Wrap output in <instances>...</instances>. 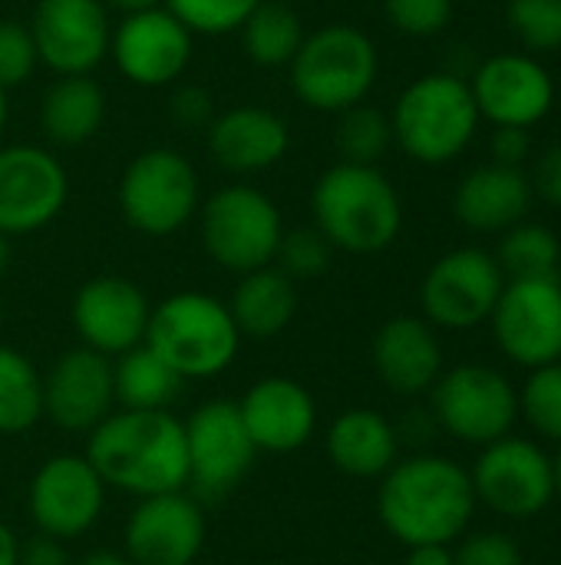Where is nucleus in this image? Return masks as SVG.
I'll list each match as a JSON object with an SVG mask.
<instances>
[{
    "label": "nucleus",
    "instance_id": "obj_1",
    "mask_svg": "<svg viewBox=\"0 0 561 565\" xmlns=\"http://www.w3.org/2000/svg\"><path fill=\"white\" fill-rule=\"evenodd\" d=\"M106 490L136 500L188 487L185 424L169 411H112L93 434L86 454Z\"/></svg>",
    "mask_w": 561,
    "mask_h": 565
},
{
    "label": "nucleus",
    "instance_id": "obj_2",
    "mask_svg": "<svg viewBox=\"0 0 561 565\" xmlns=\"http://www.w3.org/2000/svg\"><path fill=\"white\" fill-rule=\"evenodd\" d=\"M377 490L380 523L393 540L410 546H450L460 540L476 513V493L470 473L433 454L397 460Z\"/></svg>",
    "mask_w": 561,
    "mask_h": 565
},
{
    "label": "nucleus",
    "instance_id": "obj_3",
    "mask_svg": "<svg viewBox=\"0 0 561 565\" xmlns=\"http://www.w3.org/2000/svg\"><path fill=\"white\" fill-rule=\"evenodd\" d=\"M311 215L331 248L347 255H377L403 228L400 192L377 166H331L311 189Z\"/></svg>",
    "mask_w": 561,
    "mask_h": 565
},
{
    "label": "nucleus",
    "instance_id": "obj_4",
    "mask_svg": "<svg viewBox=\"0 0 561 565\" xmlns=\"http://www.w3.org/2000/svg\"><path fill=\"white\" fill-rule=\"evenodd\" d=\"M182 381H208L225 374L241 348V331L228 301L208 291H175L152 305L145 341Z\"/></svg>",
    "mask_w": 561,
    "mask_h": 565
},
{
    "label": "nucleus",
    "instance_id": "obj_5",
    "mask_svg": "<svg viewBox=\"0 0 561 565\" xmlns=\"http://www.w3.org/2000/svg\"><path fill=\"white\" fill-rule=\"evenodd\" d=\"M473 89L456 73H423L393 103V142L420 166L460 159L479 132Z\"/></svg>",
    "mask_w": 561,
    "mask_h": 565
},
{
    "label": "nucleus",
    "instance_id": "obj_6",
    "mask_svg": "<svg viewBox=\"0 0 561 565\" xmlns=\"http://www.w3.org/2000/svg\"><path fill=\"white\" fill-rule=\"evenodd\" d=\"M294 96L317 113H344L367 103L380 76V53L370 33L354 23H327L304 36L288 63Z\"/></svg>",
    "mask_w": 561,
    "mask_h": 565
},
{
    "label": "nucleus",
    "instance_id": "obj_7",
    "mask_svg": "<svg viewBox=\"0 0 561 565\" xmlns=\"http://www.w3.org/2000/svg\"><path fill=\"white\" fill-rule=\"evenodd\" d=\"M198 235L205 255L218 268L248 275L255 268L274 265L284 218L268 192L248 182H231L215 189L198 205Z\"/></svg>",
    "mask_w": 561,
    "mask_h": 565
},
{
    "label": "nucleus",
    "instance_id": "obj_8",
    "mask_svg": "<svg viewBox=\"0 0 561 565\" xmlns=\"http://www.w3.org/2000/svg\"><path fill=\"white\" fill-rule=\"evenodd\" d=\"M202 205L195 166L169 146H155L129 159L119 179V212L126 225L149 238L182 232Z\"/></svg>",
    "mask_w": 561,
    "mask_h": 565
},
{
    "label": "nucleus",
    "instance_id": "obj_9",
    "mask_svg": "<svg viewBox=\"0 0 561 565\" xmlns=\"http://www.w3.org/2000/svg\"><path fill=\"white\" fill-rule=\"evenodd\" d=\"M433 417L450 437L489 447L509 437L519 417V394L499 371L463 364L440 374L433 384Z\"/></svg>",
    "mask_w": 561,
    "mask_h": 565
},
{
    "label": "nucleus",
    "instance_id": "obj_10",
    "mask_svg": "<svg viewBox=\"0 0 561 565\" xmlns=\"http://www.w3.org/2000/svg\"><path fill=\"white\" fill-rule=\"evenodd\" d=\"M506 275L483 248H453L436 258L420 285L423 321L446 331H470L493 318Z\"/></svg>",
    "mask_w": 561,
    "mask_h": 565
},
{
    "label": "nucleus",
    "instance_id": "obj_11",
    "mask_svg": "<svg viewBox=\"0 0 561 565\" xmlns=\"http://www.w3.org/2000/svg\"><path fill=\"white\" fill-rule=\"evenodd\" d=\"M470 480L476 503H486L506 520H536L555 500L552 457H546L539 444L519 437L489 444L479 454Z\"/></svg>",
    "mask_w": 561,
    "mask_h": 565
},
{
    "label": "nucleus",
    "instance_id": "obj_12",
    "mask_svg": "<svg viewBox=\"0 0 561 565\" xmlns=\"http://www.w3.org/2000/svg\"><path fill=\"white\" fill-rule=\"evenodd\" d=\"M185 424L188 483L205 500L228 497L255 467V444L241 424L238 404L215 397L192 411Z\"/></svg>",
    "mask_w": 561,
    "mask_h": 565
},
{
    "label": "nucleus",
    "instance_id": "obj_13",
    "mask_svg": "<svg viewBox=\"0 0 561 565\" xmlns=\"http://www.w3.org/2000/svg\"><path fill=\"white\" fill-rule=\"evenodd\" d=\"M106 507V483L83 454H56L40 463L26 490V510L40 536L79 540Z\"/></svg>",
    "mask_w": 561,
    "mask_h": 565
},
{
    "label": "nucleus",
    "instance_id": "obj_14",
    "mask_svg": "<svg viewBox=\"0 0 561 565\" xmlns=\"http://www.w3.org/2000/svg\"><path fill=\"white\" fill-rule=\"evenodd\" d=\"M69 199V175L63 162L30 142L0 146V232L33 235L56 222Z\"/></svg>",
    "mask_w": 561,
    "mask_h": 565
},
{
    "label": "nucleus",
    "instance_id": "obj_15",
    "mask_svg": "<svg viewBox=\"0 0 561 565\" xmlns=\"http://www.w3.org/2000/svg\"><path fill=\"white\" fill-rule=\"evenodd\" d=\"M26 26L40 63L56 76H89L109 56L112 23L103 0H40Z\"/></svg>",
    "mask_w": 561,
    "mask_h": 565
},
{
    "label": "nucleus",
    "instance_id": "obj_16",
    "mask_svg": "<svg viewBox=\"0 0 561 565\" xmlns=\"http://www.w3.org/2000/svg\"><path fill=\"white\" fill-rule=\"evenodd\" d=\"M493 331L503 354L519 367H546L561 361V281H509L493 311Z\"/></svg>",
    "mask_w": 561,
    "mask_h": 565
},
{
    "label": "nucleus",
    "instance_id": "obj_17",
    "mask_svg": "<svg viewBox=\"0 0 561 565\" xmlns=\"http://www.w3.org/2000/svg\"><path fill=\"white\" fill-rule=\"evenodd\" d=\"M192 50L195 36L179 23L169 7L126 13L112 26L109 40V56L116 70L142 89H159L182 79L192 63Z\"/></svg>",
    "mask_w": 561,
    "mask_h": 565
},
{
    "label": "nucleus",
    "instance_id": "obj_18",
    "mask_svg": "<svg viewBox=\"0 0 561 565\" xmlns=\"http://www.w3.org/2000/svg\"><path fill=\"white\" fill-rule=\"evenodd\" d=\"M479 119L493 126L532 129L555 106V79L532 53H496L470 79Z\"/></svg>",
    "mask_w": 561,
    "mask_h": 565
},
{
    "label": "nucleus",
    "instance_id": "obj_19",
    "mask_svg": "<svg viewBox=\"0 0 561 565\" xmlns=\"http://www.w3.org/2000/svg\"><path fill=\"white\" fill-rule=\"evenodd\" d=\"M152 305L145 291L122 278V275H99L89 278L69 305V321L83 348L103 354V358H119L145 341Z\"/></svg>",
    "mask_w": 561,
    "mask_h": 565
},
{
    "label": "nucleus",
    "instance_id": "obj_20",
    "mask_svg": "<svg viewBox=\"0 0 561 565\" xmlns=\"http://www.w3.org/2000/svg\"><path fill=\"white\" fill-rule=\"evenodd\" d=\"M112 404V361L83 344L63 351L43 374V417L63 434H93Z\"/></svg>",
    "mask_w": 561,
    "mask_h": 565
},
{
    "label": "nucleus",
    "instance_id": "obj_21",
    "mask_svg": "<svg viewBox=\"0 0 561 565\" xmlns=\"http://www.w3.org/2000/svg\"><path fill=\"white\" fill-rule=\"evenodd\" d=\"M202 546L205 516L185 490L139 500L122 530V553L132 565H192Z\"/></svg>",
    "mask_w": 561,
    "mask_h": 565
},
{
    "label": "nucleus",
    "instance_id": "obj_22",
    "mask_svg": "<svg viewBox=\"0 0 561 565\" xmlns=\"http://www.w3.org/2000/svg\"><path fill=\"white\" fill-rule=\"evenodd\" d=\"M235 404L255 450L294 454L304 444H311L317 430V404L311 391L294 377H261Z\"/></svg>",
    "mask_w": 561,
    "mask_h": 565
},
{
    "label": "nucleus",
    "instance_id": "obj_23",
    "mask_svg": "<svg viewBox=\"0 0 561 565\" xmlns=\"http://www.w3.org/2000/svg\"><path fill=\"white\" fill-rule=\"evenodd\" d=\"M205 146L215 166L231 175H255L274 169L291 149L288 122L265 106H231L215 113L212 126L205 129Z\"/></svg>",
    "mask_w": 561,
    "mask_h": 565
},
{
    "label": "nucleus",
    "instance_id": "obj_24",
    "mask_svg": "<svg viewBox=\"0 0 561 565\" xmlns=\"http://www.w3.org/2000/svg\"><path fill=\"white\" fill-rule=\"evenodd\" d=\"M374 367L393 394L433 391L443 374V348L433 324L413 315L390 318L374 338Z\"/></svg>",
    "mask_w": 561,
    "mask_h": 565
},
{
    "label": "nucleus",
    "instance_id": "obj_25",
    "mask_svg": "<svg viewBox=\"0 0 561 565\" xmlns=\"http://www.w3.org/2000/svg\"><path fill=\"white\" fill-rule=\"evenodd\" d=\"M532 182L522 169L509 166H476L453 192V215L470 232H509L529 215Z\"/></svg>",
    "mask_w": 561,
    "mask_h": 565
},
{
    "label": "nucleus",
    "instance_id": "obj_26",
    "mask_svg": "<svg viewBox=\"0 0 561 565\" xmlns=\"http://www.w3.org/2000/svg\"><path fill=\"white\" fill-rule=\"evenodd\" d=\"M324 447H327L331 463L341 473L357 477V480H374V477H384L397 463L400 434L384 414L354 407L334 417V424L327 427Z\"/></svg>",
    "mask_w": 561,
    "mask_h": 565
},
{
    "label": "nucleus",
    "instance_id": "obj_27",
    "mask_svg": "<svg viewBox=\"0 0 561 565\" xmlns=\"http://www.w3.org/2000/svg\"><path fill=\"white\" fill-rule=\"evenodd\" d=\"M228 311L241 338H278L298 315V285L274 265L255 268L248 275H238Z\"/></svg>",
    "mask_w": 561,
    "mask_h": 565
},
{
    "label": "nucleus",
    "instance_id": "obj_28",
    "mask_svg": "<svg viewBox=\"0 0 561 565\" xmlns=\"http://www.w3.org/2000/svg\"><path fill=\"white\" fill-rule=\"evenodd\" d=\"M106 122V93L93 76H56L40 99V129L53 146H83Z\"/></svg>",
    "mask_w": 561,
    "mask_h": 565
},
{
    "label": "nucleus",
    "instance_id": "obj_29",
    "mask_svg": "<svg viewBox=\"0 0 561 565\" xmlns=\"http://www.w3.org/2000/svg\"><path fill=\"white\" fill-rule=\"evenodd\" d=\"M182 377L145 344L126 351L112 364L116 404L122 411H169L182 394Z\"/></svg>",
    "mask_w": 561,
    "mask_h": 565
},
{
    "label": "nucleus",
    "instance_id": "obj_30",
    "mask_svg": "<svg viewBox=\"0 0 561 565\" xmlns=\"http://www.w3.org/2000/svg\"><path fill=\"white\" fill-rule=\"evenodd\" d=\"M241 46L251 63L258 66H288L304 43L301 13L281 0H261L251 17L241 23Z\"/></svg>",
    "mask_w": 561,
    "mask_h": 565
},
{
    "label": "nucleus",
    "instance_id": "obj_31",
    "mask_svg": "<svg viewBox=\"0 0 561 565\" xmlns=\"http://www.w3.org/2000/svg\"><path fill=\"white\" fill-rule=\"evenodd\" d=\"M43 417V374L26 354L0 344V437H20Z\"/></svg>",
    "mask_w": 561,
    "mask_h": 565
},
{
    "label": "nucleus",
    "instance_id": "obj_32",
    "mask_svg": "<svg viewBox=\"0 0 561 565\" xmlns=\"http://www.w3.org/2000/svg\"><path fill=\"white\" fill-rule=\"evenodd\" d=\"M496 265H499V271L509 275L513 281L559 278L561 242L555 238V232L546 228V225L519 222V225H513V228L503 235Z\"/></svg>",
    "mask_w": 561,
    "mask_h": 565
},
{
    "label": "nucleus",
    "instance_id": "obj_33",
    "mask_svg": "<svg viewBox=\"0 0 561 565\" xmlns=\"http://www.w3.org/2000/svg\"><path fill=\"white\" fill-rule=\"evenodd\" d=\"M334 146L341 152V162L377 166L387 156V149L393 146L390 116L380 113L377 106H367V103H357V106L337 113Z\"/></svg>",
    "mask_w": 561,
    "mask_h": 565
},
{
    "label": "nucleus",
    "instance_id": "obj_34",
    "mask_svg": "<svg viewBox=\"0 0 561 565\" xmlns=\"http://www.w3.org/2000/svg\"><path fill=\"white\" fill-rule=\"evenodd\" d=\"M509 33L536 56L561 50V0H509L506 3Z\"/></svg>",
    "mask_w": 561,
    "mask_h": 565
},
{
    "label": "nucleus",
    "instance_id": "obj_35",
    "mask_svg": "<svg viewBox=\"0 0 561 565\" xmlns=\"http://www.w3.org/2000/svg\"><path fill=\"white\" fill-rule=\"evenodd\" d=\"M519 411L539 437L561 444V361L529 374L519 394Z\"/></svg>",
    "mask_w": 561,
    "mask_h": 565
},
{
    "label": "nucleus",
    "instance_id": "obj_36",
    "mask_svg": "<svg viewBox=\"0 0 561 565\" xmlns=\"http://www.w3.org/2000/svg\"><path fill=\"white\" fill-rule=\"evenodd\" d=\"M258 3L261 0H165V7L179 17V23L192 36L238 33Z\"/></svg>",
    "mask_w": 561,
    "mask_h": 565
},
{
    "label": "nucleus",
    "instance_id": "obj_37",
    "mask_svg": "<svg viewBox=\"0 0 561 565\" xmlns=\"http://www.w3.org/2000/svg\"><path fill=\"white\" fill-rule=\"evenodd\" d=\"M331 255H334L331 242L314 225L284 228L278 255H274V268H281L298 285V281H311V278L324 275L331 265Z\"/></svg>",
    "mask_w": 561,
    "mask_h": 565
},
{
    "label": "nucleus",
    "instance_id": "obj_38",
    "mask_svg": "<svg viewBox=\"0 0 561 565\" xmlns=\"http://www.w3.org/2000/svg\"><path fill=\"white\" fill-rule=\"evenodd\" d=\"M384 17L403 36H436L453 20V0H384Z\"/></svg>",
    "mask_w": 561,
    "mask_h": 565
},
{
    "label": "nucleus",
    "instance_id": "obj_39",
    "mask_svg": "<svg viewBox=\"0 0 561 565\" xmlns=\"http://www.w3.org/2000/svg\"><path fill=\"white\" fill-rule=\"evenodd\" d=\"M40 56L30 36V26L20 20H0V86L13 89L26 83V76L36 70Z\"/></svg>",
    "mask_w": 561,
    "mask_h": 565
},
{
    "label": "nucleus",
    "instance_id": "obj_40",
    "mask_svg": "<svg viewBox=\"0 0 561 565\" xmlns=\"http://www.w3.org/2000/svg\"><path fill=\"white\" fill-rule=\"evenodd\" d=\"M453 565H522V553L506 533H476L460 543Z\"/></svg>",
    "mask_w": 561,
    "mask_h": 565
},
{
    "label": "nucleus",
    "instance_id": "obj_41",
    "mask_svg": "<svg viewBox=\"0 0 561 565\" xmlns=\"http://www.w3.org/2000/svg\"><path fill=\"white\" fill-rule=\"evenodd\" d=\"M169 116L182 129H208L215 119V96L205 86L185 83L169 99Z\"/></svg>",
    "mask_w": 561,
    "mask_h": 565
},
{
    "label": "nucleus",
    "instance_id": "obj_42",
    "mask_svg": "<svg viewBox=\"0 0 561 565\" xmlns=\"http://www.w3.org/2000/svg\"><path fill=\"white\" fill-rule=\"evenodd\" d=\"M489 152L496 166H509V169H522V162L532 152V136L529 129H516V126H496L493 139H489Z\"/></svg>",
    "mask_w": 561,
    "mask_h": 565
},
{
    "label": "nucleus",
    "instance_id": "obj_43",
    "mask_svg": "<svg viewBox=\"0 0 561 565\" xmlns=\"http://www.w3.org/2000/svg\"><path fill=\"white\" fill-rule=\"evenodd\" d=\"M529 182H532V195H539L549 205L561 209V146H552L542 152Z\"/></svg>",
    "mask_w": 561,
    "mask_h": 565
},
{
    "label": "nucleus",
    "instance_id": "obj_44",
    "mask_svg": "<svg viewBox=\"0 0 561 565\" xmlns=\"http://www.w3.org/2000/svg\"><path fill=\"white\" fill-rule=\"evenodd\" d=\"M17 565H73L66 546L60 540H50V536H33L26 543H20V556Z\"/></svg>",
    "mask_w": 561,
    "mask_h": 565
},
{
    "label": "nucleus",
    "instance_id": "obj_45",
    "mask_svg": "<svg viewBox=\"0 0 561 565\" xmlns=\"http://www.w3.org/2000/svg\"><path fill=\"white\" fill-rule=\"evenodd\" d=\"M407 565H453V550L430 543V546H410Z\"/></svg>",
    "mask_w": 561,
    "mask_h": 565
},
{
    "label": "nucleus",
    "instance_id": "obj_46",
    "mask_svg": "<svg viewBox=\"0 0 561 565\" xmlns=\"http://www.w3.org/2000/svg\"><path fill=\"white\" fill-rule=\"evenodd\" d=\"M17 556H20V540L10 526L0 523V565H17Z\"/></svg>",
    "mask_w": 561,
    "mask_h": 565
},
{
    "label": "nucleus",
    "instance_id": "obj_47",
    "mask_svg": "<svg viewBox=\"0 0 561 565\" xmlns=\"http://www.w3.org/2000/svg\"><path fill=\"white\" fill-rule=\"evenodd\" d=\"M73 565H132L129 563V556L126 553H116V550H93V553H86L79 563Z\"/></svg>",
    "mask_w": 561,
    "mask_h": 565
},
{
    "label": "nucleus",
    "instance_id": "obj_48",
    "mask_svg": "<svg viewBox=\"0 0 561 565\" xmlns=\"http://www.w3.org/2000/svg\"><path fill=\"white\" fill-rule=\"evenodd\" d=\"M109 10H122L126 13H142V10H152V7H165V0H103Z\"/></svg>",
    "mask_w": 561,
    "mask_h": 565
},
{
    "label": "nucleus",
    "instance_id": "obj_49",
    "mask_svg": "<svg viewBox=\"0 0 561 565\" xmlns=\"http://www.w3.org/2000/svg\"><path fill=\"white\" fill-rule=\"evenodd\" d=\"M7 268H10V238L0 232V278L7 275Z\"/></svg>",
    "mask_w": 561,
    "mask_h": 565
},
{
    "label": "nucleus",
    "instance_id": "obj_50",
    "mask_svg": "<svg viewBox=\"0 0 561 565\" xmlns=\"http://www.w3.org/2000/svg\"><path fill=\"white\" fill-rule=\"evenodd\" d=\"M7 119H10V103H7V89L0 86V136L7 129Z\"/></svg>",
    "mask_w": 561,
    "mask_h": 565
},
{
    "label": "nucleus",
    "instance_id": "obj_51",
    "mask_svg": "<svg viewBox=\"0 0 561 565\" xmlns=\"http://www.w3.org/2000/svg\"><path fill=\"white\" fill-rule=\"evenodd\" d=\"M552 473H555V497L561 500V450H559V457L552 460Z\"/></svg>",
    "mask_w": 561,
    "mask_h": 565
},
{
    "label": "nucleus",
    "instance_id": "obj_52",
    "mask_svg": "<svg viewBox=\"0 0 561 565\" xmlns=\"http://www.w3.org/2000/svg\"><path fill=\"white\" fill-rule=\"evenodd\" d=\"M0 328H3V311H0Z\"/></svg>",
    "mask_w": 561,
    "mask_h": 565
}]
</instances>
